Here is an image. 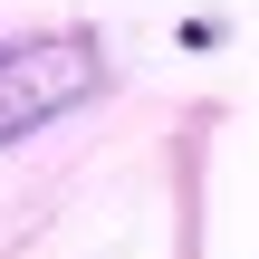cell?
<instances>
[{
  "mask_svg": "<svg viewBox=\"0 0 259 259\" xmlns=\"http://www.w3.org/2000/svg\"><path fill=\"white\" fill-rule=\"evenodd\" d=\"M106 87V58L87 29H48V38H10L0 48V144H29L38 125L77 115Z\"/></svg>",
  "mask_w": 259,
  "mask_h": 259,
  "instance_id": "6da1fadb",
  "label": "cell"
}]
</instances>
